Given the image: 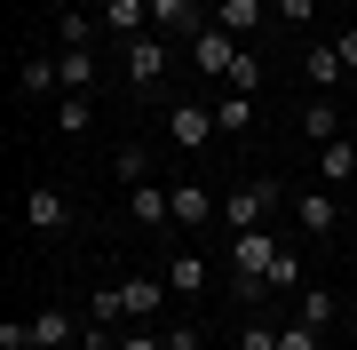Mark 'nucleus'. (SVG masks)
I'll list each match as a JSON object with an SVG mask.
<instances>
[{"instance_id":"20","label":"nucleus","mask_w":357,"mask_h":350,"mask_svg":"<svg viewBox=\"0 0 357 350\" xmlns=\"http://www.w3.org/2000/svg\"><path fill=\"white\" fill-rule=\"evenodd\" d=\"M64 96H96V48H64Z\"/></svg>"},{"instance_id":"22","label":"nucleus","mask_w":357,"mask_h":350,"mask_svg":"<svg viewBox=\"0 0 357 350\" xmlns=\"http://www.w3.org/2000/svg\"><path fill=\"white\" fill-rule=\"evenodd\" d=\"M96 32H103V16H56V40H64V48H96Z\"/></svg>"},{"instance_id":"34","label":"nucleus","mask_w":357,"mask_h":350,"mask_svg":"<svg viewBox=\"0 0 357 350\" xmlns=\"http://www.w3.org/2000/svg\"><path fill=\"white\" fill-rule=\"evenodd\" d=\"M119 350H167V335H151V326H143V335H119Z\"/></svg>"},{"instance_id":"10","label":"nucleus","mask_w":357,"mask_h":350,"mask_svg":"<svg viewBox=\"0 0 357 350\" xmlns=\"http://www.w3.org/2000/svg\"><path fill=\"white\" fill-rule=\"evenodd\" d=\"M294 223H302L310 239H333L342 231V199L333 191H294Z\"/></svg>"},{"instance_id":"19","label":"nucleus","mask_w":357,"mask_h":350,"mask_svg":"<svg viewBox=\"0 0 357 350\" xmlns=\"http://www.w3.org/2000/svg\"><path fill=\"white\" fill-rule=\"evenodd\" d=\"M72 326H79V319L64 311V302H48V311L32 319V350H64V342H72Z\"/></svg>"},{"instance_id":"2","label":"nucleus","mask_w":357,"mask_h":350,"mask_svg":"<svg viewBox=\"0 0 357 350\" xmlns=\"http://www.w3.org/2000/svg\"><path fill=\"white\" fill-rule=\"evenodd\" d=\"M222 128H215V104H167V143H175V152H206V143H215Z\"/></svg>"},{"instance_id":"17","label":"nucleus","mask_w":357,"mask_h":350,"mask_svg":"<svg viewBox=\"0 0 357 350\" xmlns=\"http://www.w3.org/2000/svg\"><path fill=\"white\" fill-rule=\"evenodd\" d=\"M48 119H56V136H88L96 128V96H56Z\"/></svg>"},{"instance_id":"8","label":"nucleus","mask_w":357,"mask_h":350,"mask_svg":"<svg viewBox=\"0 0 357 350\" xmlns=\"http://www.w3.org/2000/svg\"><path fill=\"white\" fill-rule=\"evenodd\" d=\"M238 48H246V40H230L222 24H206V32L191 40V64H199L206 80H230V64H238Z\"/></svg>"},{"instance_id":"16","label":"nucleus","mask_w":357,"mask_h":350,"mask_svg":"<svg viewBox=\"0 0 357 350\" xmlns=\"http://www.w3.org/2000/svg\"><path fill=\"white\" fill-rule=\"evenodd\" d=\"M255 119H262L255 96H238V88H222V96H215V128H222V136H255Z\"/></svg>"},{"instance_id":"25","label":"nucleus","mask_w":357,"mask_h":350,"mask_svg":"<svg viewBox=\"0 0 357 350\" xmlns=\"http://www.w3.org/2000/svg\"><path fill=\"white\" fill-rule=\"evenodd\" d=\"M88 319H103V326H119V319H128V302H119V279L88 295Z\"/></svg>"},{"instance_id":"7","label":"nucleus","mask_w":357,"mask_h":350,"mask_svg":"<svg viewBox=\"0 0 357 350\" xmlns=\"http://www.w3.org/2000/svg\"><path fill=\"white\" fill-rule=\"evenodd\" d=\"M119 302H128V319H143V326H151L167 302H175V286H167V279H151V271H135V279H119Z\"/></svg>"},{"instance_id":"15","label":"nucleus","mask_w":357,"mask_h":350,"mask_svg":"<svg viewBox=\"0 0 357 350\" xmlns=\"http://www.w3.org/2000/svg\"><path fill=\"white\" fill-rule=\"evenodd\" d=\"M262 16H270V0H215V24H222L230 40H255Z\"/></svg>"},{"instance_id":"12","label":"nucleus","mask_w":357,"mask_h":350,"mask_svg":"<svg viewBox=\"0 0 357 350\" xmlns=\"http://www.w3.org/2000/svg\"><path fill=\"white\" fill-rule=\"evenodd\" d=\"M167 199H175V231H199L206 215H222V199H206V183H167Z\"/></svg>"},{"instance_id":"11","label":"nucleus","mask_w":357,"mask_h":350,"mask_svg":"<svg viewBox=\"0 0 357 350\" xmlns=\"http://www.w3.org/2000/svg\"><path fill=\"white\" fill-rule=\"evenodd\" d=\"M302 80H310V96H333V88L349 80L342 48H333V40H326V48H302Z\"/></svg>"},{"instance_id":"33","label":"nucleus","mask_w":357,"mask_h":350,"mask_svg":"<svg viewBox=\"0 0 357 350\" xmlns=\"http://www.w3.org/2000/svg\"><path fill=\"white\" fill-rule=\"evenodd\" d=\"M333 48H342V64H349V80H357V24H342V32H333Z\"/></svg>"},{"instance_id":"5","label":"nucleus","mask_w":357,"mask_h":350,"mask_svg":"<svg viewBox=\"0 0 357 350\" xmlns=\"http://www.w3.org/2000/svg\"><path fill=\"white\" fill-rule=\"evenodd\" d=\"M206 24H215V16H206L199 0H151V32H159V40H183V48H191Z\"/></svg>"},{"instance_id":"6","label":"nucleus","mask_w":357,"mask_h":350,"mask_svg":"<svg viewBox=\"0 0 357 350\" xmlns=\"http://www.w3.org/2000/svg\"><path fill=\"white\" fill-rule=\"evenodd\" d=\"M167 286H175V302H199L206 286H215V263L199 255V247H183V255H167V271H159Z\"/></svg>"},{"instance_id":"30","label":"nucleus","mask_w":357,"mask_h":350,"mask_svg":"<svg viewBox=\"0 0 357 350\" xmlns=\"http://www.w3.org/2000/svg\"><path fill=\"white\" fill-rule=\"evenodd\" d=\"M159 335H167V350H199V326H191V319H175V326H159Z\"/></svg>"},{"instance_id":"18","label":"nucleus","mask_w":357,"mask_h":350,"mask_svg":"<svg viewBox=\"0 0 357 350\" xmlns=\"http://www.w3.org/2000/svg\"><path fill=\"white\" fill-rule=\"evenodd\" d=\"M318 175L333 183V191H342V183L357 175V143H349V136H333V143H318Z\"/></svg>"},{"instance_id":"31","label":"nucleus","mask_w":357,"mask_h":350,"mask_svg":"<svg viewBox=\"0 0 357 350\" xmlns=\"http://www.w3.org/2000/svg\"><path fill=\"white\" fill-rule=\"evenodd\" d=\"M0 350H32V319H8V326H0Z\"/></svg>"},{"instance_id":"1","label":"nucleus","mask_w":357,"mask_h":350,"mask_svg":"<svg viewBox=\"0 0 357 350\" xmlns=\"http://www.w3.org/2000/svg\"><path fill=\"white\" fill-rule=\"evenodd\" d=\"M278 207H286V183H278V175H246L238 191L222 199V231H262Z\"/></svg>"},{"instance_id":"28","label":"nucleus","mask_w":357,"mask_h":350,"mask_svg":"<svg viewBox=\"0 0 357 350\" xmlns=\"http://www.w3.org/2000/svg\"><path fill=\"white\" fill-rule=\"evenodd\" d=\"M270 8H278V24H294V32H302L310 16H318V0H270Z\"/></svg>"},{"instance_id":"35","label":"nucleus","mask_w":357,"mask_h":350,"mask_svg":"<svg viewBox=\"0 0 357 350\" xmlns=\"http://www.w3.org/2000/svg\"><path fill=\"white\" fill-rule=\"evenodd\" d=\"M333 8H357V0H333Z\"/></svg>"},{"instance_id":"13","label":"nucleus","mask_w":357,"mask_h":350,"mask_svg":"<svg viewBox=\"0 0 357 350\" xmlns=\"http://www.w3.org/2000/svg\"><path fill=\"white\" fill-rule=\"evenodd\" d=\"M294 128H302V143H333L342 136V104H333V96H310V104L294 112Z\"/></svg>"},{"instance_id":"29","label":"nucleus","mask_w":357,"mask_h":350,"mask_svg":"<svg viewBox=\"0 0 357 350\" xmlns=\"http://www.w3.org/2000/svg\"><path fill=\"white\" fill-rule=\"evenodd\" d=\"M238 350H278V326H262V319L238 326Z\"/></svg>"},{"instance_id":"23","label":"nucleus","mask_w":357,"mask_h":350,"mask_svg":"<svg viewBox=\"0 0 357 350\" xmlns=\"http://www.w3.org/2000/svg\"><path fill=\"white\" fill-rule=\"evenodd\" d=\"M270 295H302V255L278 247V263H270Z\"/></svg>"},{"instance_id":"4","label":"nucleus","mask_w":357,"mask_h":350,"mask_svg":"<svg viewBox=\"0 0 357 350\" xmlns=\"http://www.w3.org/2000/svg\"><path fill=\"white\" fill-rule=\"evenodd\" d=\"M16 215H24V231H40V239H48V231H72V199L56 191V183H32Z\"/></svg>"},{"instance_id":"21","label":"nucleus","mask_w":357,"mask_h":350,"mask_svg":"<svg viewBox=\"0 0 357 350\" xmlns=\"http://www.w3.org/2000/svg\"><path fill=\"white\" fill-rule=\"evenodd\" d=\"M112 175L128 183V191H135V183H151V152H143V143H119V152H112Z\"/></svg>"},{"instance_id":"32","label":"nucleus","mask_w":357,"mask_h":350,"mask_svg":"<svg viewBox=\"0 0 357 350\" xmlns=\"http://www.w3.org/2000/svg\"><path fill=\"white\" fill-rule=\"evenodd\" d=\"M79 350H119V335H112L103 319H88V335H79Z\"/></svg>"},{"instance_id":"9","label":"nucleus","mask_w":357,"mask_h":350,"mask_svg":"<svg viewBox=\"0 0 357 350\" xmlns=\"http://www.w3.org/2000/svg\"><path fill=\"white\" fill-rule=\"evenodd\" d=\"M16 88H24V104H56L64 96V64L56 56H24L16 64Z\"/></svg>"},{"instance_id":"14","label":"nucleus","mask_w":357,"mask_h":350,"mask_svg":"<svg viewBox=\"0 0 357 350\" xmlns=\"http://www.w3.org/2000/svg\"><path fill=\"white\" fill-rule=\"evenodd\" d=\"M103 32L112 40H143L151 32V0H103Z\"/></svg>"},{"instance_id":"27","label":"nucleus","mask_w":357,"mask_h":350,"mask_svg":"<svg viewBox=\"0 0 357 350\" xmlns=\"http://www.w3.org/2000/svg\"><path fill=\"white\" fill-rule=\"evenodd\" d=\"M278 350H326V335H318V326H302V319H294V326H278Z\"/></svg>"},{"instance_id":"24","label":"nucleus","mask_w":357,"mask_h":350,"mask_svg":"<svg viewBox=\"0 0 357 350\" xmlns=\"http://www.w3.org/2000/svg\"><path fill=\"white\" fill-rule=\"evenodd\" d=\"M222 88L255 96V88H262V56H255V48H238V64H230V80H222Z\"/></svg>"},{"instance_id":"3","label":"nucleus","mask_w":357,"mask_h":350,"mask_svg":"<svg viewBox=\"0 0 357 350\" xmlns=\"http://www.w3.org/2000/svg\"><path fill=\"white\" fill-rule=\"evenodd\" d=\"M119 72H128L135 88L151 96L159 80H167V40H159V32H143V40H119Z\"/></svg>"},{"instance_id":"26","label":"nucleus","mask_w":357,"mask_h":350,"mask_svg":"<svg viewBox=\"0 0 357 350\" xmlns=\"http://www.w3.org/2000/svg\"><path fill=\"white\" fill-rule=\"evenodd\" d=\"M294 302H302V326H318V335L333 326V295H318V286H302V295H294Z\"/></svg>"}]
</instances>
